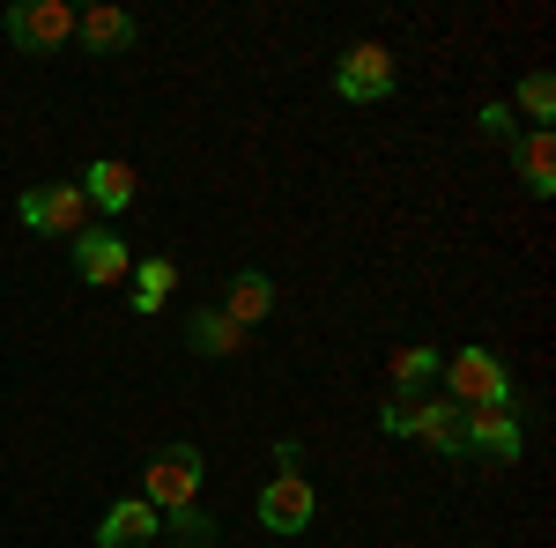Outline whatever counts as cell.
<instances>
[{"mask_svg":"<svg viewBox=\"0 0 556 548\" xmlns=\"http://www.w3.org/2000/svg\"><path fill=\"white\" fill-rule=\"evenodd\" d=\"M519 112H527V119H542V127L556 119V75H549V67H534V75L519 82Z\"/></svg>","mask_w":556,"mask_h":548,"instance_id":"cell-19","label":"cell"},{"mask_svg":"<svg viewBox=\"0 0 556 548\" xmlns=\"http://www.w3.org/2000/svg\"><path fill=\"white\" fill-rule=\"evenodd\" d=\"M416 437H424L438 460H468V408H453V400L416 408Z\"/></svg>","mask_w":556,"mask_h":548,"instance_id":"cell-10","label":"cell"},{"mask_svg":"<svg viewBox=\"0 0 556 548\" xmlns=\"http://www.w3.org/2000/svg\"><path fill=\"white\" fill-rule=\"evenodd\" d=\"M164 534V511L149 505V497H127V505L104 511V526H97V548H149Z\"/></svg>","mask_w":556,"mask_h":548,"instance_id":"cell-7","label":"cell"},{"mask_svg":"<svg viewBox=\"0 0 556 548\" xmlns=\"http://www.w3.org/2000/svg\"><path fill=\"white\" fill-rule=\"evenodd\" d=\"M201 474H208V467H201V445H156V460H149V474H141V482H149L141 497H149L156 511H178V505L201 497Z\"/></svg>","mask_w":556,"mask_h":548,"instance_id":"cell-2","label":"cell"},{"mask_svg":"<svg viewBox=\"0 0 556 548\" xmlns=\"http://www.w3.org/2000/svg\"><path fill=\"white\" fill-rule=\"evenodd\" d=\"M438 371H445V356H438V348H401V356H393V393L408 400V393H416V385H430Z\"/></svg>","mask_w":556,"mask_h":548,"instance_id":"cell-17","label":"cell"},{"mask_svg":"<svg viewBox=\"0 0 556 548\" xmlns=\"http://www.w3.org/2000/svg\"><path fill=\"white\" fill-rule=\"evenodd\" d=\"M75 275L83 282H119V275H134V253H127V238H112V230H83L75 238Z\"/></svg>","mask_w":556,"mask_h":548,"instance_id":"cell-9","label":"cell"},{"mask_svg":"<svg viewBox=\"0 0 556 548\" xmlns=\"http://www.w3.org/2000/svg\"><path fill=\"white\" fill-rule=\"evenodd\" d=\"M267 311H275V282L245 267V275L230 282V296H223V319H230V327H253V319H267Z\"/></svg>","mask_w":556,"mask_h":548,"instance_id":"cell-13","label":"cell"},{"mask_svg":"<svg viewBox=\"0 0 556 548\" xmlns=\"http://www.w3.org/2000/svg\"><path fill=\"white\" fill-rule=\"evenodd\" d=\"M379 430H386V437H416V408H408V400L393 393V400L379 408Z\"/></svg>","mask_w":556,"mask_h":548,"instance_id":"cell-20","label":"cell"},{"mask_svg":"<svg viewBox=\"0 0 556 548\" xmlns=\"http://www.w3.org/2000/svg\"><path fill=\"white\" fill-rule=\"evenodd\" d=\"M298 460H304V445H298V437H282V445H275V467H282V474H298Z\"/></svg>","mask_w":556,"mask_h":548,"instance_id":"cell-22","label":"cell"},{"mask_svg":"<svg viewBox=\"0 0 556 548\" xmlns=\"http://www.w3.org/2000/svg\"><path fill=\"white\" fill-rule=\"evenodd\" d=\"M519 178H527V193H556V133L534 127L519 141Z\"/></svg>","mask_w":556,"mask_h":548,"instance_id":"cell-15","label":"cell"},{"mask_svg":"<svg viewBox=\"0 0 556 548\" xmlns=\"http://www.w3.org/2000/svg\"><path fill=\"white\" fill-rule=\"evenodd\" d=\"M75 186H83V201H97L104 215H127V208H134V170L119 164V156H97V164H89Z\"/></svg>","mask_w":556,"mask_h":548,"instance_id":"cell-11","label":"cell"},{"mask_svg":"<svg viewBox=\"0 0 556 548\" xmlns=\"http://www.w3.org/2000/svg\"><path fill=\"white\" fill-rule=\"evenodd\" d=\"M75 38V8L67 0H15L8 8V44L15 52H60Z\"/></svg>","mask_w":556,"mask_h":548,"instance_id":"cell-3","label":"cell"},{"mask_svg":"<svg viewBox=\"0 0 556 548\" xmlns=\"http://www.w3.org/2000/svg\"><path fill=\"white\" fill-rule=\"evenodd\" d=\"M164 534L178 548H215V519L201 505H178V511H164Z\"/></svg>","mask_w":556,"mask_h":548,"instance_id":"cell-18","label":"cell"},{"mask_svg":"<svg viewBox=\"0 0 556 548\" xmlns=\"http://www.w3.org/2000/svg\"><path fill=\"white\" fill-rule=\"evenodd\" d=\"M15 215H23V230H52V238H83L89 230L83 186H30V193L15 201Z\"/></svg>","mask_w":556,"mask_h":548,"instance_id":"cell-4","label":"cell"},{"mask_svg":"<svg viewBox=\"0 0 556 548\" xmlns=\"http://www.w3.org/2000/svg\"><path fill=\"white\" fill-rule=\"evenodd\" d=\"M438 379L453 385V408H513V371H505V356L497 348H460V356H445V371Z\"/></svg>","mask_w":556,"mask_h":548,"instance_id":"cell-1","label":"cell"},{"mask_svg":"<svg viewBox=\"0 0 556 548\" xmlns=\"http://www.w3.org/2000/svg\"><path fill=\"white\" fill-rule=\"evenodd\" d=\"M178 290V267L164 253L156 259H141V267H134V311H156V304H164V296Z\"/></svg>","mask_w":556,"mask_h":548,"instance_id":"cell-16","label":"cell"},{"mask_svg":"<svg viewBox=\"0 0 556 548\" xmlns=\"http://www.w3.org/2000/svg\"><path fill=\"white\" fill-rule=\"evenodd\" d=\"M75 38H83L89 52H127V44L141 38V23H134L127 8H89V15H75Z\"/></svg>","mask_w":556,"mask_h":548,"instance_id":"cell-12","label":"cell"},{"mask_svg":"<svg viewBox=\"0 0 556 548\" xmlns=\"http://www.w3.org/2000/svg\"><path fill=\"white\" fill-rule=\"evenodd\" d=\"M468 453L482 467H513L519 460V422H513V408H475V416H468Z\"/></svg>","mask_w":556,"mask_h":548,"instance_id":"cell-8","label":"cell"},{"mask_svg":"<svg viewBox=\"0 0 556 548\" xmlns=\"http://www.w3.org/2000/svg\"><path fill=\"white\" fill-rule=\"evenodd\" d=\"M186 348H193V356H238V348H245V327H230L223 311H193V319H186Z\"/></svg>","mask_w":556,"mask_h":548,"instance_id":"cell-14","label":"cell"},{"mask_svg":"<svg viewBox=\"0 0 556 548\" xmlns=\"http://www.w3.org/2000/svg\"><path fill=\"white\" fill-rule=\"evenodd\" d=\"M334 97H349V104L393 97V52H386V44H349L342 67H334Z\"/></svg>","mask_w":556,"mask_h":548,"instance_id":"cell-5","label":"cell"},{"mask_svg":"<svg viewBox=\"0 0 556 548\" xmlns=\"http://www.w3.org/2000/svg\"><path fill=\"white\" fill-rule=\"evenodd\" d=\"M475 127L490 133V141H513V104H482V112H475Z\"/></svg>","mask_w":556,"mask_h":548,"instance_id":"cell-21","label":"cell"},{"mask_svg":"<svg viewBox=\"0 0 556 548\" xmlns=\"http://www.w3.org/2000/svg\"><path fill=\"white\" fill-rule=\"evenodd\" d=\"M312 511H319V497H312L304 474H275V482L260 489V526H267V534H304Z\"/></svg>","mask_w":556,"mask_h":548,"instance_id":"cell-6","label":"cell"}]
</instances>
